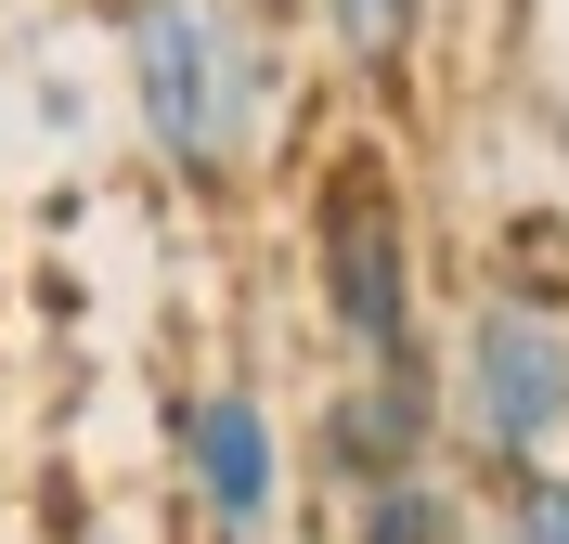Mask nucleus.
<instances>
[{
  "label": "nucleus",
  "mask_w": 569,
  "mask_h": 544,
  "mask_svg": "<svg viewBox=\"0 0 569 544\" xmlns=\"http://www.w3.org/2000/svg\"><path fill=\"white\" fill-rule=\"evenodd\" d=\"M117 78H130L142 156L194 208H233L284 144L298 39L284 0H117Z\"/></svg>",
  "instance_id": "1"
},
{
  "label": "nucleus",
  "mask_w": 569,
  "mask_h": 544,
  "mask_svg": "<svg viewBox=\"0 0 569 544\" xmlns=\"http://www.w3.org/2000/svg\"><path fill=\"white\" fill-rule=\"evenodd\" d=\"M440 428L479 479L569 454V273L557 259H492L440 337Z\"/></svg>",
  "instance_id": "2"
},
{
  "label": "nucleus",
  "mask_w": 569,
  "mask_h": 544,
  "mask_svg": "<svg viewBox=\"0 0 569 544\" xmlns=\"http://www.w3.org/2000/svg\"><path fill=\"white\" fill-rule=\"evenodd\" d=\"M311 311L337 337V363H440L427 350V247H415V195H401L389 144L350 130V144L311 169Z\"/></svg>",
  "instance_id": "3"
},
{
  "label": "nucleus",
  "mask_w": 569,
  "mask_h": 544,
  "mask_svg": "<svg viewBox=\"0 0 569 544\" xmlns=\"http://www.w3.org/2000/svg\"><path fill=\"white\" fill-rule=\"evenodd\" d=\"M169 467H181V506H194V532L208 544H272L284 518V428L272 402H259V376H194L169 415Z\"/></svg>",
  "instance_id": "4"
},
{
  "label": "nucleus",
  "mask_w": 569,
  "mask_h": 544,
  "mask_svg": "<svg viewBox=\"0 0 569 544\" xmlns=\"http://www.w3.org/2000/svg\"><path fill=\"white\" fill-rule=\"evenodd\" d=\"M453 428H440V363H337V389L311 415V479L323 493H376L401 467H440Z\"/></svg>",
  "instance_id": "5"
},
{
  "label": "nucleus",
  "mask_w": 569,
  "mask_h": 544,
  "mask_svg": "<svg viewBox=\"0 0 569 544\" xmlns=\"http://www.w3.org/2000/svg\"><path fill=\"white\" fill-rule=\"evenodd\" d=\"M298 27H311L323 78L350 91V105H415L427 78V27H440V0H298Z\"/></svg>",
  "instance_id": "6"
},
{
  "label": "nucleus",
  "mask_w": 569,
  "mask_h": 544,
  "mask_svg": "<svg viewBox=\"0 0 569 544\" xmlns=\"http://www.w3.org/2000/svg\"><path fill=\"white\" fill-rule=\"evenodd\" d=\"M337 518H350L337 544H466V532H479V518H466V479H453V454H440V467H401V479H376V493H337Z\"/></svg>",
  "instance_id": "7"
},
{
  "label": "nucleus",
  "mask_w": 569,
  "mask_h": 544,
  "mask_svg": "<svg viewBox=\"0 0 569 544\" xmlns=\"http://www.w3.org/2000/svg\"><path fill=\"white\" fill-rule=\"evenodd\" d=\"M492 544H569V454L492 479Z\"/></svg>",
  "instance_id": "8"
}]
</instances>
